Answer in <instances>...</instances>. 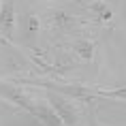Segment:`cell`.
Listing matches in <instances>:
<instances>
[{
	"instance_id": "obj_1",
	"label": "cell",
	"mask_w": 126,
	"mask_h": 126,
	"mask_svg": "<svg viewBox=\"0 0 126 126\" xmlns=\"http://www.w3.org/2000/svg\"><path fill=\"white\" fill-rule=\"evenodd\" d=\"M86 28H88V21L83 19V15L75 13L64 2L47 4L41 11V36L45 39L43 41L45 47L58 45L62 41L83 32ZM45 47H41V49H45Z\"/></svg>"
},
{
	"instance_id": "obj_2",
	"label": "cell",
	"mask_w": 126,
	"mask_h": 126,
	"mask_svg": "<svg viewBox=\"0 0 126 126\" xmlns=\"http://www.w3.org/2000/svg\"><path fill=\"white\" fill-rule=\"evenodd\" d=\"M0 98L24 109V111H28V113H32L34 118L39 122H43L45 126H62L60 118L56 115V111L51 109V105L47 103L45 96H36L28 88L15 86L11 81H0Z\"/></svg>"
},
{
	"instance_id": "obj_3",
	"label": "cell",
	"mask_w": 126,
	"mask_h": 126,
	"mask_svg": "<svg viewBox=\"0 0 126 126\" xmlns=\"http://www.w3.org/2000/svg\"><path fill=\"white\" fill-rule=\"evenodd\" d=\"M15 43L24 51H30V53L41 49V13L34 7H26L17 11Z\"/></svg>"
},
{
	"instance_id": "obj_4",
	"label": "cell",
	"mask_w": 126,
	"mask_h": 126,
	"mask_svg": "<svg viewBox=\"0 0 126 126\" xmlns=\"http://www.w3.org/2000/svg\"><path fill=\"white\" fill-rule=\"evenodd\" d=\"M41 90H45V94H47L45 98H47V103L51 105V109L56 111V115L60 118L62 126H79V122H81V109H79V105H77L75 100L62 96L60 92L47 90V88H41Z\"/></svg>"
}]
</instances>
